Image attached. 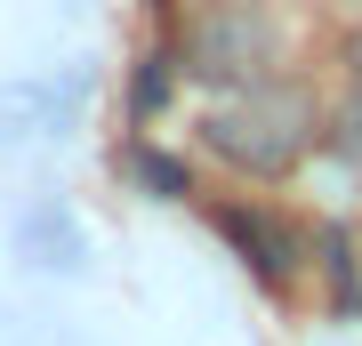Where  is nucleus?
<instances>
[{
    "instance_id": "nucleus-7",
    "label": "nucleus",
    "mask_w": 362,
    "mask_h": 346,
    "mask_svg": "<svg viewBox=\"0 0 362 346\" xmlns=\"http://www.w3.org/2000/svg\"><path fill=\"white\" fill-rule=\"evenodd\" d=\"M161 89H169V57H153V64H145V81H137V113H153V105H161Z\"/></svg>"
},
{
    "instance_id": "nucleus-3",
    "label": "nucleus",
    "mask_w": 362,
    "mask_h": 346,
    "mask_svg": "<svg viewBox=\"0 0 362 346\" xmlns=\"http://www.w3.org/2000/svg\"><path fill=\"white\" fill-rule=\"evenodd\" d=\"M209 226L233 242V258H242L266 290H290V274L306 266V233L290 218H274L266 202H209Z\"/></svg>"
},
{
    "instance_id": "nucleus-4",
    "label": "nucleus",
    "mask_w": 362,
    "mask_h": 346,
    "mask_svg": "<svg viewBox=\"0 0 362 346\" xmlns=\"http://www.w3.org/2000/svg\"><path fill=\"white\" fill-rule=\"evenodd\" d=\"M322 266H330V290H338V306L354 314V306H362V290H354V250H346V233H338V226L322 233Z\"/></svg>"
},
{
    "instance_id": "nucleus-1",
    "label": "nucleus",
    "mask_w": 362,
    "mask_h": 346,
    "mask_svg": "<svg viewBox=\"0 0 362 346\" xmlns=\"http://www.w3.org/2000/svg\"><path fill=\"white\" fill-rule=\"evenodd\" d=\"M202 137H209V154L233 161L242 178H282V169L306 161L314 137H330V129H322V105H314L306 81L266 73V81H242L226 105H209Z\"/></svg>"
},
{
    "instance_id": "nucleus-5",
    "label": "nucleus",
    "mask_w": 362,
    "mask_h": 346,
    "mask_svg": "<svg viewBox=\"0 0 362 346\" xmlns=\"http://www.w3.org/2000/svg\"><path fill=\"white\" fill-rule=\"evenodd\" d=\"M129 169H137V178L161 193V202H185V193H194V178H185V169L169 161V154H129Z\"/></svg>"
},
{
    "instance_id": "nucleus-6",
    "label": "nucleus",
    "mask_w": 362,
    "mask_h": 346,
    "mask_svg": "<svg viewBox=\"0 0 362 346\" xmlns=\"http://www.w3.org/2000/svg\"><path fill=\"white\" fill-rule=\"evenodd\" d=\"M330 145H338V154L362 169V89H346V105L330 113Z\"/></svg>"
},
{
    "instance_id": "nucleus-8",
    "label": "nucleus",
    "mask_w": 362,
    "mask_h": 346,
    "mask_svg": "<svg viewBox=\"0 0 362 346\" xmlns=\"http://www.w3.org/2000/svg\"><path fill=\"white\" fill-rule=\"evenodd\" d=\"M346 89H362V33L346 40Z\"/></svg>"
},
{
    "instance_id": "nucleus-2",
    "label": "nucleus",
    "mask_w": 362,
    "mask_h": 346,
    "mask_svg": "<svg viewBox=\"0 0 362 346\" xmlns=\"http://www.w3.org/2000/svg\"><path fill=\"white\" fill-rule=\"evenodd\" d=\"M274 64H282V33H274L266 8H250V0H218V8L194 16V33H185V64L177 73L194 81H266Z\"/></svg>"
}]
</instances>
